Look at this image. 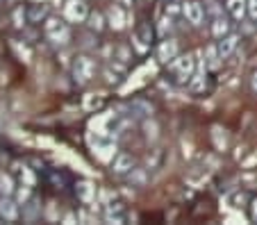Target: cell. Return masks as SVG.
<instances>
[{
    "instance_id": "cell-1",
    "label": "cell",
    "mask_w": 257,
    "mask_h": 225,
    "mask_svg": "<svg viewBox=\"0 0 257 225\" xmlns=\"http://www.w3.org/2000/svg\"><path fill=\"white\" fill-rule=\"evenodd\" d=\"M171 71H173L175 80H178L180 84L185 82H191V78H194L196 73V59L191 53L182 55V57H175L173 62H171Z\"/></svg>"
},
{
    "instance_id": "cell-2",
    "label": "cell",
    "mask_w": 257,
    "mask_h": 225,
    "mask_svg": "<svg viewBox=\"0 0 257 225\" xmlns=\"http://www.w3.org/2000/svg\"><path fill=\"white\" fill-rule=\"evenodd\" d=\"M44 32H46V37H48V41H53L55 46H64L68 39H71V30H68V25L64 23V21L55 19V16L46 19Z\"/></svg>"
},
{
    "instance_id": "cell-3",
    "label": "cell",
    "mask_w": 257,
    "mask_h": 225,
    "mask_svg": "<svg viewBox=\"0 0 257 225\" xmlns=\"http://www.w3.org/2000/svg\"><path fill=\"white\" fill-rule=\"evenodd\" d=\"M93 75H96V59L82 55V57H78L75 62H73V78H75L78 84L91 82Z\"/></svg>"
},
{
    "instance_id": "cell-4",
    "label": "cell",
    "mask_w": 257,
    "mask_h": 225,
    "mask_svg": "<svg viewBox=\"0 0 257 225\" xmlns=\"http://www.w3.org/2000/svg\"><path fill=\"white\" fill-rule=\"evenodd\" d=\"M89 16V10L84 5V0H68L64 5V19L68 23H84Z\"/></svg>"
},
{
    "instance_id": "cell-5",
    "label": "cell",
    "mask_w": 257,
    "mask_h": 225,
    "mask_svg": "<svg viewBox=\"0 0 257 225\" xmlns=\"http://www.w3.org/2000/svg\"><path fill=\"white\" fill-rule=\"evenodd\" d=\"M19 200H14L12 196H0V218L5 223H14L19 218Z\"/></svg>"
},
{
    "instance_id": "cell-6",
    "label": "cell",
    "mask_w": 257,
    "mask_h": 225,
    "mask_svg": "<svg viewBox=\"0 0 257 225\" xmlns=\"http://www.w3.org/2000/svg\"><path fill=\"white\" fill-rule=\"evenodd\" d=\"M135 171V157L127 155V152H118L112 159V173L114 175H127V173Z\"/></svg>"
},
{
    "instance_id": "cell-7",
    "label": "cell",
    "mask_w": 257,
    "mask_h": 225,
    "mask_svg": "<svg viewBox=\"0 0 257 225\" xmlns=\"http://www.w3.org/2000/svg\"><path fill=\"white\" fill-rule=\"evenodd\" d=\"M182 14H185V19L189 21L191 25H203V19H205V10L200 3H196V0H189V3H185L182 5Z\"/></svg>"
},
{
    "instance_id": "cell-8",
    "label": "cell",
    "mask_w": 257,
    "mask_h": 225,
    "mask_svg": "<svg viewBox=\"0 0 257 225\" xmlns=\"http://www.w3.org/2000/svg\"><path fill=\"white\" fill-rule=\"evenodd\" d=\"M175 57H178V41L169 37V39H164L157 46V59H160L162 64H171Z\"/></svg>"
},
{
    "instance_id": "cell-9",
    "label": "cell",
    "mask_w": 257,
    "mask_h": 225,
    "mask_svg": "<svg viewBox=\"0 0 257 225\" xmlns=\"http://www.w3.org/2000/svg\"><path fill=\"white\" fill-rule=\"evenodd\" d=\"M93 152H96L100 159H109V157H116V143L112 141V139H98L96 143H93Z\"/></svg>"
},
{
    "instance_id": "cell-10",
    "label": "cell",
    "mask_w": 257,
    "mask_h": 225,
    "mask_svg": "<svg viewBox=\"0 0 257 225\" xmlns=\"http://www.w3.org/2000/svg\"><path fill=\"white\" fill-rule=\"evenodd\" d=\"M237 44H239V37H237V35H225V37H221V39H218L216 48H218V53H221V57L228 59L230 55L234 53Z\"/></svg>"
},
{
    "instance_id": "cell-11",
    "label": "cell",
    "mask_w": 257,
    "mask_h": 225,
    "mask_svg": "<svg viewBox=\"0 0 257 225\" xmlns=\"http://www.w3.org/2000/svg\"><path fill=\"white\" fill-rule=\"evenodd\" d=\"M105 220L107 223H123L125 214H123V205L121 202H109L105 209Z\"/></svg>"
},
{
    "instance_id": "cell-12",
    "label": "cell",
    "mask_w": 257,
    "mask_h": 225,
    "mask_svg": "<svg viewBox=\"0 0 257 225\" xmlns=\"http://www.w3.org/2000/svg\"><path fill=\"white\" fill-rule=\"evenodd\" d=\"M75 193H78V198L82 202H89L93 198V193H96V186H93L89 180H80L78 184H75Z\"/></svg>"
},
{
    "instance_id": "cell-13",
    "label": "cell",
    "mask_w": 257,
    "mask_h": 225,
    "mask_svg": "<svg viewBox=\"0 0 257 225\" xmlns=\"http://www.w3.org/2000/svg\"><path fill=\"white\" fill-rule=\"evenodd\" d=\"M221 53H218L216 46H209V48H205V66H207L209 71H216L218 66H221Z\"/></svg>"
},
{
    "instance_id": "cell-14",
    "label": "cell",
    "mask_w": 257,
    "mask_h": 225,
    "mask_svg": "<svg viewBox=\"0 0 257 225\" xmlns=\"http://www.w3.org/2000/svg\"><path fill=\"white\" fill-rule=\"evenodd\" d=\"M228 12L232 19L241 21L248 12V0H228Z\"/></svg>"
},
{
    "instance_id": "cell-15",
    "label": "cell",
    "mask_w": 257,
    "mask_h": 225,
    "mask_svg": "<svg viewBox=\"0 0 257 225\" xmlns=\"http://www.w3.org/2000/svg\"><path fill=\"white\" fill-rule=\"evenodd\" d=\"M107 19H109V25L116 30H121L123 25H125V14H123V10L118 5H112L109 7V12H107Z\"/></svg>"
},
{
    "instance_id": "cell-16",
    "label": "cell",
    "mask_w": 257,
    "mask_h": 225,
    "mask_svg": "<svg viewBox=\"0 0 257 225\" xmlns=\"http://www.w3.org/2000/svg\"><path fill=\"white\" fill-rule=\"evenodd\" d=\"M212 35L216 37V39H221V37L230 35V23H228V19H225V16H216V19H214V23H212Z\"/></svg>"
},
{
    "instance_id": "cell-17",
    "label": "cell",
    "mask_w": 257,
    "mask_h": 225,
    "mask_svg": "<svg viewBox=\"0 0 257 225\" xmlns=\"http://www.w3.org/2000/svg\"><path fill=\"white\" fill-rule=\"evenodd\" d=\"M46 16H48V7L46 5H32L28 10V21L30 23H41Z\"/></svg>"
},
{
    "instance_id": "cell-18",
    "label": "cell",
    "mask_w": 257,
    "mask_h": 225,
    "mask_svg": "<svg viewBox=\"0 0 257 225\" xmlns=\"http://www.w3.org/2000/svg\"><path fill=\"white\" fill-rule=\"evenodd\" d=\"M14 193V180L7 173H0V196H12Z\"/></svg>"
},
{
    "instance_id": "cell-19",
    "label": "cell",
    "mask_w": 257,
    "mask_h": 225,
    "mask_svg": "<svg viewBox=\"0 0 257 225\" xmlns=\"http://www.w3.org/2000/svg\"><path fill=\"white\" fill-rule=\"evenodd\" d=\"M205 73H207V66L203 64L200 73H194V78H191V82H189L191 91H203V89H205Z\"/></svg>"
},
{
    "instance_id": "cell-20",
    "label": "cell",
    "mask_w": 257,
    "mask_h": 225,
    "mask_svg": "<svg viewBox=\"0 0 257 225\" xmlns=\"http://www.w3.org/2000/svg\"><path fill=\"white\" fill-rule=\"evenodd\" d=\"M87 25H89V30H93V32H100V30L105 28V19H102V14L93 12V14L87 16Z\"/></svg>"
},
{
    "instance_id": "cell-21",
    "label": "cell",
    "mask_w": 257,
    "mask_h": 225,
    "mask_svg": "<svg viewBox=\"0 0 257 225\" xmlns=\"http://www.w3.org/2000/svg\"><path fill=\"white\" fill-rule=\"evenodd\" d=\"M30 198H32V186H30V184H23V186H19V189H16V200H19L21 205H25Z\"/></svg>"
},
{
    "instance_id": "cell-22",
    "label": "cell",
    "mask_w": 257,
    "mask_h": 225,
    "mask_svg": "<svg viewBox=\"0 0 257 225\" xmlns=\"http://www.w3.org/2000/svg\"><path fill=\"white\" fill-rule=\"evenodd\" d=\"M19 177H21V182H23V184L34 186V175H32V171H30L28 166H19Z\"/></svg>"
},
{
    "instance_id": "cell-23",
    "label": "cell",
    "mask_w": 257,
    "mask_h": 225,
    "mask_svg": "<svg viewBox=\"0 0 257 225\" xmlns=\"http://www.w3.org/2000/svg\"><path fill=\"white\" fill-rule=\"evenodd\" d=\"M25 205H28V214H25V218L34 220V218H37V211H39V205H37V200H28Z\"/></svg>"
},
{
    "instance_id": "cell-24",
    "label": "cell",
    "mask_w": 257,
    "mask_h": 225,
    "mask_svg": "<svg viewBox=\"0 0 257 225\" xmlns=\"http://www.w3.org/2000/svg\"><path fill=\"white\" fill-rule=\"evenodd\" d=\"M248 16L257 21V0H248Z\"/></svg>"
},
{
    "instance_id": "cell-25",
    "label": "cell",
    "mask_w": 257,
    "mask_h": 225,
    "mask_svg": "<svg viewBox=\"0 0 257 225\" xmlns=\"http://www.w3.org/2000/svg\"><path fill=\"white\" fill-rule=\"evenodd\" d=\"M14 19H16V25H23V21H25V12H23V10H16Z\"/></svg>"
},
{
    "instance_id": "cell-26",
    "label": "cell",
    "mask_w": 257,
    "mask_h": 225,
    "mask_svg": "<svg viewBox=\"0 0 257 225\" xmlns=\"http://www.w3.org/2000/svg\"><path fill=\"white\" fill-rule=\"evenodd\" d=\"M252 220H257V200H252Z\"/></svg>"
},
{
    "instance_id": "cell-27",
    "label": "cell",
    "mask_w": 257,
    "mask_h": 225,
    "mask_svg": "<svg viewBox=\"0 0 257 225\" xmlns=\"http://www.w3.org/2000/svg\"><path fill=\"white\" fill-rule=\"evenodd\" d=\"M252 91H257V71L252 73Z\"/></svg>"
}]
</instances>
